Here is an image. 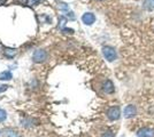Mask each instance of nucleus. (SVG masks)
Segmentation results:
<instances>
[{"label":"nucleus","mask_w":154,"mask_h":137,"mask_svg":"<svg viewBox=\"0 0 154 137\" xmlns=\"http://www.w3.org/2000/svg\"><path fill=\"white\" fill-rule=\"evenodd\" d=\"M83 21L86 24H92V23L95 22V16L92 14H85L83 16Z\"/></svg>","instance_id":"nucleus-7"},{"label":"nucleus","mask_w":154,"mask_h":137,"mask_svg":"<svg viewBox=\"0 0 154 137\" xmlns=\"http://www.w3.org/2000/svg\"><path fill=\"white\" fill-rule=\"evenodd\" d=\"M137 113V109H136V106L135 105H127L125 107H124V110H123V114H124V117L125 118H132V117H135Z\"/></svg>","instance_id":"nucleus-3"},{"label":"nucleus","mask_w":154,"mask_h":137,"mask_svg":"<svg viewBox=\"0 0 154 137\" xmlns=\"http://www.w3.org/2000/svg\"><path fill=\"white\" fill-rule=\"evenodd\" d=\"M104 90H105V93H107V94H112V93L114 91V85H113V82H112L110 80H107L106 82H105V85H104Z\"/></svg>","instance_id":"nucleus-6"},{"label":"nucleus","mask_w":154,"mask_h":137,"mask_svg":"<svg viewBox=\"0 0 154 137\" xmlns=\"http://www.w3.org/2000/svg\"><path fill=\"white\" fill-rule=\"evenodd\" d=\"M104 55L109 62H113L114 59H116V52L112 47H105L104 48Z\"/></svg>","instance_id":"nucleus-4"},{"label":"nucleus","mask_w":154,"mask_h":137,"mask_svg":"<svg viewBox=\"0 0 154 137\" xmlns=\"http://www.w3.org/2000/svg\"><path fill=\"white\" fill-rule=\"evenodd\" d=\"M6 119V112L4 110H0V121H4Z\"/></svg>","instance_id":"nucleus-9"},{"label":"nucleus","mask_w":154,"mask_h":137,"mask_svg":"<svg viewBox=\"0 0 154 137\" xmlns=\"http://www.w3.org/2000/svg\"><path fill=\"white\" fill-rule=\"evenodd\" d=\"M137 137H154V129L150 127H144L137 131Z\"/></svg>","instance_id":"nucleus-2"},{"label":"nucleus","mask_w":154,"mask_h":137,"mask_svg":"<svg viewBox=\"0 0 154 137\" xmlns=\"http://www.w3.org/2000/svg\"><path fill=\"white\" fill-rule=\"evenodd\" d=\"M101 137H115V134H114L112 130H107V131H105V133L101 135Z\"/></svg>","instance_id":"nucleus-8"},{"label":"nucleus","mask_w":154,"mask_h":137,"mask_svg":"<svg viewBox=\"0 0 154 137\" xmlns=\"http://www.w3.org/2000/svg\"><path fill=\"white\" fill-rule=\"evenodd\" d=\"M2 135L4 137H20L19 133L16 130H14L12 128H6L2 130Z\"/></svg>","instance_id":"nucleus-5"},{"label":"nucleus","mask_w":154,"mask_h":137,"mask_svg":"<svg viewBox=\"0 0 154 137\" xmlns=\"http://www.w3.org/2000/svg\"><path fill=\"white\" fill-rule=\"evenodd\" d=\"M107 117L110 121H115V120H119L120 117H121V111H120L119 106H112L108 109L107 111Z\"/></svg>","instance_id":"nucleus-1"}]
</instances>
